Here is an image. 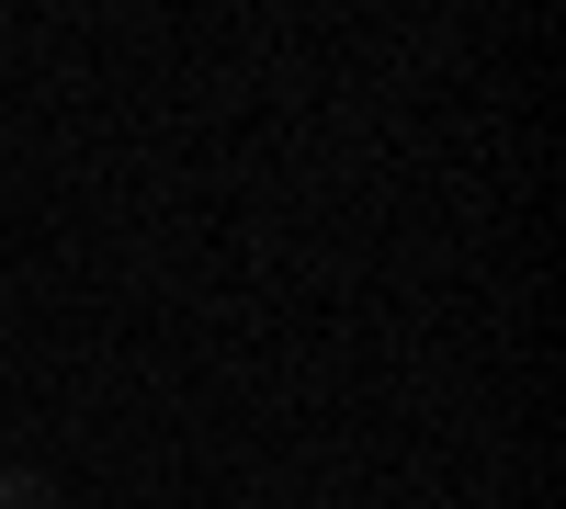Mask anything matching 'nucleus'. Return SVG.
Wrapping results in <instances>:
<instances>
[{"mask_svg": "<svg viewBox=\"0 0 566 509\" xmlns=\"http://www.w3.org/2000/svg\"><path fill=\"white\" fill-rule=\"evenodd\" d=\"M0 509H57V487L45 476H0Z\"/></svg>", "mask_w": 566, "mask_h": 509, "instance_id": "1", "label": "nucleus"}]
</instances>
